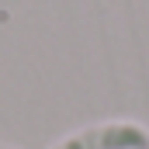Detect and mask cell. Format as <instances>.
<instances>
[{
	"label": "cell",
	"instance_id": "cell-2",
	"mask_svg": "<svg viewBox=\"0 0 149 149\" xmlns=\"http://www.w3.org/2000/svg\"><path fill=\"white\" fill-rule=\"evenodd\" d=\"M0 149H10V146H0Z\"/></svg>",
	"mask_w": 149,
	"mask_h": 149
},
{
	"label": "cell",
	"instance_id": "cell-1",
	"mask_svg": "<svg viewBox=\"0 0 149 149\" xmlns=\"http://www.w3.org/2000/svg\"><path fill=\"white\" fill-rule=\"evenodd\" d=\"M49 149H149V128L132 118H111L97 125H83Z\"/></svg>",
	"mask_w": 149,
	"mask_h": 149
}]
</instances>
